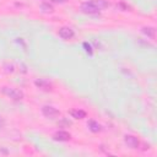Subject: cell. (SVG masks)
<instances>
[{
	"label": "cell",
	"instance_id": "6da1fadb",
	"mask_svg": "<svg viewBox=\"0 0 157 157\" xmlns=\"http://www.w3.org/2000/svg\"><path fill=\"white\" fill-rule=\"evenodd\" d=\"M1 92H2L4 94H6L7 97L15 99V101H20V99L23 98V93H22V91L17 90V88H12V87H2Z\"/></svg>",
	"mask_w": 157,
	"mask_h": 157
},
{
	"label": "cell",
	"instance_id": "7a4b0ae2",
	"mask_svg": "<svg viewBox=\"0 0 157 157\" xmlns=\"http://www.w3.org/2000/svg\"><path fill=\"white\" fill-rule=\"evenodd\" d=\"M42 113L45 118H49V119H55L60 115V112L56 108H54L53 105H44L42 108Z\"/></svg>",
	"mask_w": 157,
	"mask_h": 157
},
{
	"label": "cell",
	"instance_id": "3957f363",
	"mask_svg": "<svg viewBox=\"0 0 157 157\" xmlns=\"http://www.w3.org/2000/svg\"><path fill=\"white\" fill-rule=\"evenodd\" d=\"M81 11L87 13V15H98L101 10L97 9L94 5H92L90 1H86V2L81 4Z\"/></svg>",
	"mask_w": 157,
	"mask_h": 157
},
{
	"label": "cell",
	"instance_id": "277c9868",
	"mask_svg": "<svg viewBox=\"0 0 157 157\" xmlns=\"http://www.w3.org/2000/svg\"><path fill=\"white\" fill-rule=\"evenodd\" d=\"M124 141H125V144L128 145V147H130V148H137L139 147V139L136 137V136H134V135H125L124 136Z\"/></svg>",
	"mask_w": 157,
	"mask_h": 157
},
{
	"label": "cell",
	"instance_id": "5b68a950",
	"mask_svg": "<svg viewBox=\"0 0 157 157\" xmlns=\"http://www.w3.org/2000/svg\"><path fill=\"white\" fill-rule=\"evenodd\" d=\"M74 36V29H71L70 27H61L59 29V37H61L63 39H71Z\"/></svg>",
	"mask_w": 157,
	"mask_h": 157
},
{
	"label": "cell",
	"instance_id": "8992f818",
	"mask_svg": "<svg viewBox=\"0 0 157 157\" xmlns=\"http://www.w3.org/2000/svg\"><path fill=\"white\" fill-rule=\"evenodd\" d=\"M34 83H36V86H37L38 88H40V90H43V91H52V88H53L52 83H50L49 81L44 80V78L36 80V81H34Z\"/></svg>",
	"mask_w": 157,
	"mask_h": 157
},
{
	"label": "cell",
	"instance_id": "52a82bcc",
	"mask_svg": "<svg viewBox=\"0 0 157 157\" xmlns=\"http://www.w3.org/2000/svg\"><path fill=\"white\" fill-rule=\"evenodd\" d=\"M70 137H71V135L67 131H64V130L56 131L54 134V139L58 140V141H67V140H70Z\"/></svg>",
	"mask_w": 157,
	"mask_h": 157
},
{
	"label": "cell",
	"instance_id": "ba28073f",
	"mask_svg": "<svg viewBox=\"0 0 157 157\" xmlns=\"http://www.w3.org/2000/svg\"><path fill=\"white\" fill-rule=\"evenodd\" d=\"M70 115L74 119H83V118H86V112L82 109H71Z\"/></svg>",
	"mask_w": 157,
	"mask_h": 157
},
{
	"label": "cell",
	"instance_id": "9c48e42d",
	"mask_svg": "<svg viewBox=\"0 0 157 157\" xmlns=\"http://www.w3.org/2000/svg\"><path fill=\"white\" fill-rule=\"evenodd\" d=\"M92 5H94L97 9H99V10H102V9H105V7H108L109 6V2L107 1V0H88Z\"/></svg>",
	"mask_w": 157,
	"mask_h": 157
},
{
	"label": "cell",
	"instance_id": "30bf717a",
	"mask_svg": "<svg viewBox=\"0 0 157 157\" xmlns=\"http://www.w3.org/2000/svg\"><path fill=\"white\" fill-rule=\"evenodd\" d=\"M88 128H90V130L92 132H98V131L102 130V126L97 121H94V120H90L88 121Z\"/></svg>",
	"mask_w": 157,
	"mask_h": 157
},
{
	"label": "cell",
	"instance_id": "8fae6325",
	"mask_svg": "<svg viewBox=\"0 0 157 157\" xmlns=\"http://www.w3.org/2000/svg\"><path fill=\"white\" fill-rule=\"evenodd\" d=\"M142 33L153 39V38H155V34H156V29H155L153 27H144V28H142Z\"/></svg>",
	"mask_w": 157,
	"mask_h": 157
},
{
	"label": "cell",
	"instance_id": "7c38bea8",
	"mask_svg": "<svg viewBox=\"0 0 157 157\" xmlns=\"http://www.w3.org/2000/svg\"><path fill=\"white\" fill-rule=\"evenodd\" d=\"M40 9H42L43 12H47V13H52V12L54 11L52 4H49V2H43V4L40 5Z\"/></svg>",
	"mask_w": 157,
	"mask_h": 157
},
{
	"label": "cell",
	"instance_id": "4fadbf2b",
	"mask_svg": "<svg viewBox=\"0 0 157 157\" xmlns=\"http://www.w3.org/2000/svg\"><path fill=\"white\" fill-rule=\"evenodd\" d=\"M53 2H56V4H64V2H66L67 0H52Z\"/></svg>",
	"mask_w": 157,
	"mask_h": 157
},
{
	"label": "cell",
	"instance_id": "5bb4252c",
	"mask_svg": "<svg viewBox=\"0 0 157 157\" xmlns=\"http://www.w3.org/2000/svg\"><path fill=\"white\" fill-rule=\"evenodd\" d=\"M2 125H4V120H2V119H1V117H0V128H1Z\"/></svg>",
	"mask_w": 157,
	"mask_h": 157
}]
</instances>
